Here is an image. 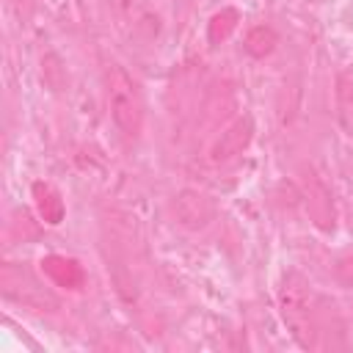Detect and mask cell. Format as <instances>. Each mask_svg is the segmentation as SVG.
<instances>
[{"instance_id": "1", "label": "cell", "mask_w": 353, "mask_h": 353, "mask_svg": "<svg viewBox=\"0 0 353 353\" xmlns=\"http://www.w3.org/2000/svg\"><path fill=\"white\" fill-rule=\"evenodd\" d=\"M279 312H281V320L290 328L292 339L301 347H306V350L317 347L320 331H317V317H314V292H312V284L295 270L281 279Z\"/></svg>"}, {"instance_id": "2", "label": "cell", "mask_w": 353, "mask_h": 353, "mask_svg": "<svg viewBox=\"0 0 353 353\" xmlns=\"http://www.w3.org/2000/svg\"><path fill=\"white\" fill-rule=\"evenodd\" d=\"M105 97H108V110L113 124L119 127V132L124 138H138L143 130V94L138 88V83L132 80V74L119 66L110 63L105 72Z\"/></svg>"}, {"instance_id": "3", "label": "cell", "mask_w": 353, "mask_h": 353, "mask_svg": "<svg viewBox=\"0 0 353 353\" xmlns=\"http://www.w3.org/2000/svg\"><path fill=\"white\" fill-rule=\"evenodd\" d=\"M0 281H3V292H6L8 298H14L17 303L36 306V309H50V306H55L52 292L36 279V273H30V270L22 268V265H14V262L3 265Z\"/></svg>"}, {"instance_id": "4", "label": "cell", "mask_w": 353, "mask_h": 353, "mask_svg": "<svg viewBox=\"0 0 353 353\" xmlns=\"http://www.w3.org/2000/svg\"><path fill=\"white\" fill-rule=\"evenodd\" d=\"M251 138H254V121H251V116H237V119L212 141V146L207 149V163H212V165H226V163H232L234 157H240V154L248 149Z\"/></svg>"}, {"instance_id": "5", "label": "cell", "mask_w": 353, "mask_h": 353, "mask_svg": "<svg viewBox=\"0 0 353 353\" xmlns=\"http://www.w3.org/2000/svg\"><path fill=\"white\" fill-rule=\"evenodd\" d=\"M215 201L199 190H182L174 199V215L188 229H204L215 218Z\"/></svg>"}, {"instance_id": "6", "label": "cell", "mask_w": 353, "mask_h": 353, "mask_svg": "<svg viewBox=\"0 0 353 353\" xmlns=\"http://www.w3.org/2000/svg\"><path fill=\"white\" fill-rule=\"evenodd\" d=\"M41 273L55 287H63V290H80L85 284L83 265L77 259H72V256H63V254H47L41 259Z\"/></svg>"}, {"instance_id": "7", "label": "cell", "mask_w": 353, "mask_h": 353, "mask_svg": "<svg viewBox=\"0 0 353 353\" xmlns=\"http://www.w3.org/2000/svg\"><path fill=\"white\" fill-rule=\"evenodd\" d=\"M303 196H306V210L312 212L314 223L320 229L334 226V204H331V196H328L325 185L314 174H306L303 176Z\"/></svg>"}, {"instance_id": "8", "label": "cell", "mask_w": 353, "mask_h": 353, "mask_svg": "<svg viewBox=\"0 0 353 353\" xmlns=\"http://www.w3.org/2000/svg\"><path fill=\"white\" fill-rule=\"evenodd\" d=\"M33 204H36V212L44 223L50 226H58L66 215V207H63V199L61 193L50 185V182H36L33 185Z\"/></svg>"}, {"instance_id": "9", "label": "cell", "mask_w": 353, "mask_h": 353, "mask_svg": "<svg viewBox=\"0 0 353 353\" xmlns=\"http://www.w3.org/2000/svg\"><path fill=\"white\" fill-rule=\"evenodd\" d=\"M336 94V121L347 138H353V74L339 72L334 83Z\"/></svg>"}, {"instance_id": "10", "label": "cell", "mask_w": 353, "mask_h": 353, "mask_svg": "<svg viewBox=\"0 0 353 353\" xmlns=\"http://www.w3.org/2000/svg\"><path fill=\"white\" fill-rule=\"evenodd\" d=\"M237 25H240V11H237V8L226 6V8L215 11L212 19H210V25H207V39H210V44L226 41V39L237 30Z\"/></svg>"}, {"instance_id": "11", "label": "cell", "mask_w": 353, "mask_h": 353, "mask_svg": "<svg viewBox=\"0 0 353 353\" xmlns=\"http://www.w3.org/2000/svg\"><path fill=\"white\" fill-rule=\"evenodd\" d=\"M276 44H279V36H276V30L270 28V25H256V28H251L248 33H245V52L248 55H254V58H265V55H270L273 50H276Z\"/></svg>"}, {"instance_id": "12", "label": "cell", "mask_w": 353, "mask_h": 353, "mask_svg": "<svg viewBox=\"0 0 353 353\" xmlns=\"http://www.w3.org/2000/svg\"><path fill=\"white\" fill-rule=\"evenodd\" d=\"M336 276H339L342 284L353 287V254H350V256H342V259L336 262Z\"/></svg>"}, {"instance_id": "13", "label": "cell", "mask_w": 353, "mask_h": 353, "mask_svg": "<svg viewBox=\"0 0 353 353\" xmlns=\"http://www.w3.org/2000/svg\"><path fill=\"white\" fill-rule=\"evenodd\" d=\"M108 3H110V8L119 11V14H127V11H132V6H135V0H108Z\"/></svg>"}]
</instances>
